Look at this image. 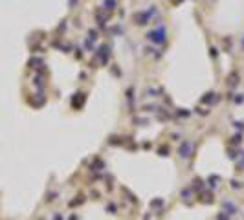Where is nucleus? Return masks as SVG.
Here are the masks:
<instances>
[{
	"label": "nucleus",
	"mask_w": 244,
	"mask_h": 220,
	"mask_svg": "<svg viewBox=\"0 0 244 220\" xmlns=\"http://www.w3.org/2000/svg\"><path fill=\"white\" fill-rule=\"evenodd\" d=\"M218 220H226V218H224V215H218Z\"/></svg>",
	"instance_id": "7ed1b4c3"
},
{
	"label": "nucleus",
	"mask_w": 244,
	"mask_h": 220,
	"mask_svg": "<svg viewBox=\"0 0 244 220\" xmlns=\"http://www.w3.org/2000/svg\"><path fill=\"white\" fill-rule=\"evenodd\" d=\"M149 39L154 40V42H163V40H165V33H163V30H160V31H152V33H149Z\"/></svg>",
	"instance_id": "f03ea898"
},
{
	"label": "nucleus",
	"mask_w": 244,
	"mask_h": 220,
	"mask_svg": "<svg viewBox=\"0 0 244 220\" xmlns=\"http://www.w3.org/2000/svg\"><path fill=\"white\" fill-rule=\"evenodd\" d=\"M191 149H193L191 141L182 143V147H180V156H182V158H189V156H191Z\"/></svg>",
	"instance_id": "f257e3e1"
}]
</instances>
